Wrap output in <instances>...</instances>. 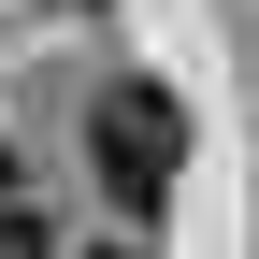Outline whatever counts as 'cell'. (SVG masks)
<instances>
[{"instance_id": "cell-2", "label": "cell", "mask_w": 259, "mask_h": 259, "mask_svg": "<svg viewBox=\"0 0 259 259\" xmlns=\"http://www.w3.org/2000/svg\"><path fill=\"white\" fill-rule=\"evenodd\" d=\"M87 259H144V245H87Z\"/></svg>"}, {"instance_id": "cell-1", "label": "cell", "mask_w": 259, "mask_h": 259, "mask_svg": "<svg viewBox=\"0 0 259 259\" xmlns=\"http://www.w3.org/2000/svg\"><path fill=\"white\" fill-rule=\"evenodd\" d=\"M87 173L115 187V216H158L187 187V101L158 72H115L101 101H87Z\"/></svg>"}]
</instances>
